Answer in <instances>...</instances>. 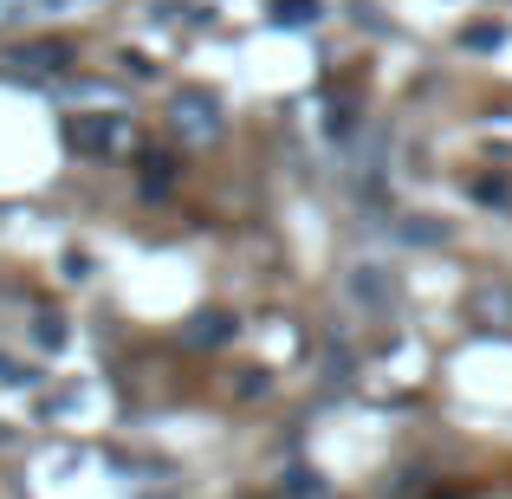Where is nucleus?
Listing matches in <instances>:
<instances>
[{"instance_id": "nucleus-5", "label": "nucleus", "mask_w": 512, "mask_h": 499, "mask_svg": "<svg viewBox=\"0 0 512 499\" xmlns=\"http://www.w3.org/2000/svg\"><path fill=\"white\" fill-rule=\"evenodd\" d=\"M350 299L370 305V312H383V305L396 299V286L383 279V266H357V273H350Z\"/></svg>"}, {"instance_id": "nucleus-3", "label": "nucleus", "mask_w": 512, "mask_h": 499, "mask_svg": "<svg viewBox=\"0 0 512 499\" xmlns=\"http://www.w3.org/2000/svg\"><path fill=\"white\" fill-rule=\"evenodd\" d=\"M65 72H72V46L65 39H26V46L0 52V78H13V85H59Z\"/></svg>"}, {"instance_id": "nucleus-2", "label": "nucleus", "mask_w": 512, "mask_h": 499, "mask_svg": "<svg viewBox=\"0 0 512 499\" xmlns=\"http://www.w3.org/2000/svg\"><path fill=\"white\" fill-rule=\"evenodd\" d=\"M65 143H72V156H85V163H111V156H130L137 130H130V117L72 111V117H65Z\"/></svg>"}, {"instance_id": "nucleus-6", "label": "nucleus", "mask_w": 512, "mask_h": 499, "mask_svg": "<svg viewBox=\"0 0 512 499\" xmlns=\"http://www.w3.org/2000/svg\"><path fill=\"white\" fill-rule=\"evenodd\" d=\"M227 337H234V318H227V312H201V318H188V331H182V344H227Z\"/></svg>"}, {"instance_id": "nucleus-8", "label": "nucleus", "mask_w": 512, "mask_h": 499, "mask_svg": "<svg viewBox=\"0 0 512 499\" xmlns=\"http://www.w3.org/2000/svg\"><path fill=\"white\" fill-rule=\"evenodd\" d=\"M33 344L39 350H65V318L59 312H33Z\"/></svg>"}, {"instance_id": "nucleus-1", "label": "nucleus", "mask_w": 512, "mask_h": 499, "mask_svg": "<svg viewBox=\"0 0 512 499\" xmlns=\"http://www.w3.org/2000/svg\"><path fill=\"white\" fill-rule=\"evenodd\" d=\"M169 137L182 143V150H214V143L227 137V117H221V98H208L201 85H182L169 98Z\"/></svg>"}, {"instance_id": "nucleus-10", "label": "nucleus", "mask_w": 512, "mask_h": 499, "mask_svg": "<svg viewBox=\"0 0 512 499\" xmlns=\"http://www.w3.org/2000/svg\"><path fill=\"white\" fill-rule=\"evenodd\" d=\"M33 7H46V0H0V26H13V20H26Z\"/></svg>"}, {"instance_id": "nucleus-9", "label": "nucleus", "mask_w": 512, "mask_h": 499, "mask_svg": "<svg viewBox=\"0 0 512 499\" xmlns=\"http://www.w3.org/2000/svg\"><path fill=\"white\" fill-rule=\"evenodd\" d=\"M318 13H325L318 0H279V7H273V20H279V26H312Z\"/></svg>"}, {"instance_id": "nucleus-4", "label": "nucleus", "mask_w": 512, "mask_h": 499, "mask_svg": "<svg viewBox=\"0 0 512 499\" xmlns=\"http://www.w3.org/2000/svg\"><path fill=\"white\" fill-rule=\"evenodd\" d=\"M273 499H344V493L331 487L325 474H312V467H292V474H279Z\"/></svg>"}, {"instance_id": "nucleus-11", "label": "nucleus", "mask_w": 512, "mask_h": 499, "mask_svg": "<svg viewBox=\"0 0 512 499\" xmlns=\"http://www.w3.org/2000/svg\"><path fill=\"white\" fill-rule=\"evenodd\" d=\"M7 441H13V428H7V422H0V448H7Z\"/></svg>"}, {"instance_id": "nucleus-7", "label": "nucleus", "mask_w": 512, "mask_h": 499, "mask_svg": "<svg viewBox=\"0 0 512 499\" xmlns=\"http://www.w3.org/2000/svg\"><path fill=\"white\" fill-rule=\"evenodd\" d=\"M46 376H39L33 357H13V350H0V389H39Z\"/></svg>"}]
</instances>
